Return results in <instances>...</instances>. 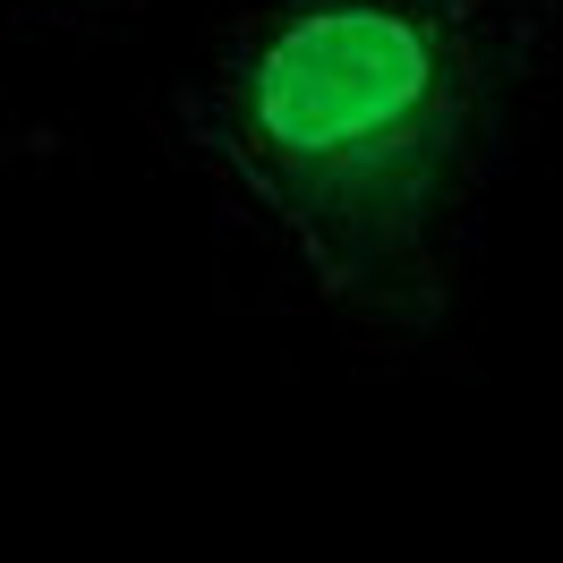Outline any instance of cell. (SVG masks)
Returning <instances> with one entry per match:
<instances>
[{"label":"cell","mask_w":563,"mask_h":563,"mask_svg":"<svg viewBox=\"0 0 563 563\" xmlns=\"http://www.w3.org/2000/svg\"><path fill=\"white\" fill-rule=\"evenodd\" d=\"M555 77V0H231L163 111L231 282L367 367L461 342Z\"/></svg>","instance_id":"obj_1"},{"label":"cell","mask_w":563,"mask_h":563,"mask_svg":"<svg viewBox=\"0 0 563 563\" xmlns=\"http://www.w3.org/2000/svg\"><path fill=\"white\" fill-rule=\"evenodd\" d=\"M145 0H0V60L26 43H95L129 26Z\"/></svg>","instance_id":"obj_2"}]
</instances>
